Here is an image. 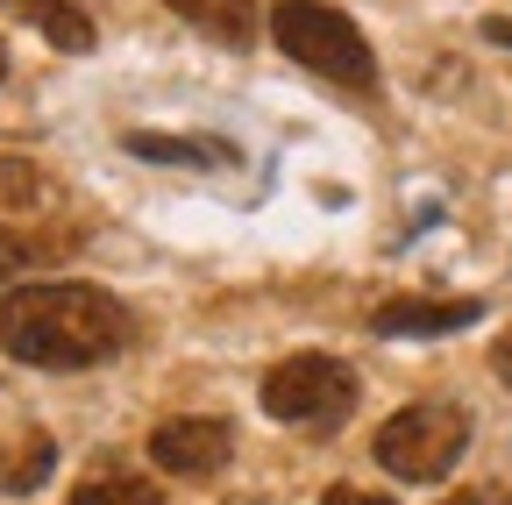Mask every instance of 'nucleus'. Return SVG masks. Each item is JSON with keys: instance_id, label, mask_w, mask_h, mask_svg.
<instances>
[{"instance_id": "10", "label": "nucleus", "mask_w": 512, "mask_h": 505, "mask_svg": "<svg viewBox=\"0 0 512 505\" xmlns=\"http://www.w3.org/2000/svg\"><path fill=\"white\" fill-rule=\"evenodd\" d=\"M136 157H150V164H228V150L221 143H207V136H150V129H136V136H121Z\"/></svg>"}, {"instance_id": "1", "label": "nucleus", "mask_w": 512, "mask_h": 505, "mask_svg": "<svg viewBox=\"0 0 512 505\" xmlns=\"http://www.w3.org/2000/svg\"><path fill=\"white\" fill-rule=\"evenodd\" d=\"M128 335H136V313L107 285H86V278L22 285L0 306V349L36 370H93V363L121 356Z\"/></svg>"}, {"instance_id": "17", "label": "nucleus", "mask_w": 512, "mask_h": 505, "mask_svg": "<svg viewBox=\"0 0 512 505\" xmlns=\"http://www.w3.org/2000/svg\"><path fill=\"white\" fill-rule=\"evenodd\" d=\"M484 36H491V43H505V50H512V15H491V22H484Z\"/></svg>"}, {"instance_id": "16", "label": "nucleus", "mask_w": 512, "mask_h": 505, "mask_svg": "<svg viewBox=\"0 0 512 505\" xmlns=\"http://www.w3.org/2000/svg\"><path fill=\"white\" fill-rule=\"evenodd\" d=\"M491 370H498V377H505V385H512V328H505V335L491 342Z\"/></svg>"}, {"instance_id": "5", "label": "nucleus", "mask_w": 512, "mask_h": 505, "mask_svg": "<svg viewBox=\"0 0 512 505\" xmlns=\"http://www.w3.org/2000/svg\"><path fill=\"white\" fill-rule=\"evenodd\" d=\"M235 456V427L221 413H178L164 427H150V463L164 477H214Z\"/></svg>"}, {"instance_id": "3", "label": "nucleus", "mask_w": 512, "mask_h": 505, "mask_svg": "<svg viewBox=\"0 0 512 505\" xmlns=\"http://www.w3.org/2000/svg\"><path fill=\"white\" fill-rule=\"evenodd\" d=\"M470 449V413L448 399H413L377 427V470L399 484H441Z\"/></svg>"}, {"instance_id": "6", "label": "nucleus", "mask_w": 512, "mask_h": 505, "mask_svg": "<svg viewBox=\"0 0 512 505\" xmlns=\"http://www.w3.org/2000/svg\"><path fill=\"white\" fill-rule=\"evenodd\" d=\"M484 321V299H384L370 313L377 335H463Z\"/></svg>"}, {"instance_id": "8", "label": "nucleus", "mask_w": 512, "mask_h": 505, "mask_svg": "<svg viewBox=\"0 0 512 505\" xmlns=\"http://www.w3.org/2000/svg\"><path fill=\"white\" fill-rule=\"evenodd\" d=\"M171 15H185L200 36L228 43V50H249L256 43V0H164Z\"/></svg>"}, {"instance_id": "7", "label": "nucleus", "mask_w": 512, "mask_h": 505, "mask_svg": "<svg viewBox=\"0 0 512 505\" xmlns=\"http://www.w3.org/2000/svg\"><path fill=\"white\" fill-rule=\"evenodd\" d=\"M0 15H22V22H29L43 43H57L64 57L93 50V15L72 8V0H0Z\"/></svg>"}, {"instance_id": "4", "label": "nucleus", "mask_w": 512, "mask_h": 505, "mask_svg": "<svg viewBox=\"0 0 512 505\" xmlns=\"http://www.w3.org/2000/svg\"><path fill=\"white\" fill-rule=\"evenodd\" d=\"M256 406L285 427H306V434H335L349 413H356V370L342 356H285L264 370V385H256Z\"/></svg>"}, {"instance_id": "11", "label": "nucleus", "mask_w": 512, "mask_h": 505, "mask_svg": "<svg viewBox=\"0 0 512 505\" xmlns=\"http://www.w3.org/2000/svg\"><path fill=\"white\" fill-rule=\"evenodd\" d=\"M50 200V171L22 164V157H0V207H15V214H36Z\"/></svg>"}, {"instance_id": "2", "label": "nucleus", "mask_w": 512, "mask_h": 505, "mask_svg": "<svg viewBox=\"0 0 512 505\" xmlns=\"http://www.w3.org/2000/svg\"><path fill=\"white\" fill-rule=\"evenodd\" d=\"M271 36H278V50L292 57V65L335 79L349 93H377V50H370V36L342 8H328V0H271Z\"/></svg>"}, {"instance_id": "9", "label": "nucleus", "mask_w": 512, "mask_h": 505, "mask_svg": "<svg viewBox=\"0 0 512 505\" xmlns=\"http://www.w3.org/2000/svg\"><path fill=\"white\" fill-rule=\"evenodd\" d=\"M50 463H57V441L43 427H22L8 449H0V491H36L50 477Z\"/></svg>"}, {"instance_id": "14", "label": "nucleus", "mask_w": 512, "mask_h": 505, "mask_svg": "<svg viewBox=\"0 0 512 505\" xmlns=\"http://www.w3.org/2000/svg\"><path fill=\"white\" fill-rule=\"evenodd\" d=\"M441 505H512V491L505 484H463V491H448Z\"/></svg>"}, {"instance_id": "18", "label": "nucleus", "mask_w": 512, "mask_h": 505, "mask_svg": "<svg viewBox=\"0 0 512 505\" xmlns=\"http://www.w3.org/2000/svg\"><path fill=\"white\" fill-rule=\"evenodd\" d=\"M0 79H8V43H0Z\"/></svg>"}, {"instance_id": "13", "label": "nucleus", "mask_w": 512, "mask_h": 505, "mask_svg": "<svg viewBox=\"0 0 512 505\" xmlns=\"http://www.w3.org/2000/svg\"><path fill=\"white\" fill-rule=\"evenodd\" d=\"M320 505H399L392 491H377V484H328V498Z\"/></svg>"}, {"instance_id": "15", "label": "nucleus", "mask_w": 512, "mask_h": 505, "mask_svg": "<svg viewBox=\"0 0 512 505\" xmlns=\"http://www.w3.org/2000/svg\"><path fill=\"white\" fill-rule=\"evenodd\" d=\"M22 257H29V249H22V235H8V228H0V285H8V278L22 271Z\"/></svg>"}, {"instance_id": "12", "label": "nucleus", "mask_w": 512, "mask_h": 505, "mask_svg": "<svg viewBox=\"0 0 512 505\" xmlns=\"http://www.w3.org/2000/svg\"><path fill=\"white\" fill-rule=\"evenodd\" d=\"M72 505H164V491L150 477H86Z\"/></svg>"}]
</instances>
